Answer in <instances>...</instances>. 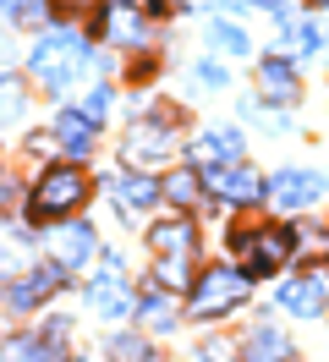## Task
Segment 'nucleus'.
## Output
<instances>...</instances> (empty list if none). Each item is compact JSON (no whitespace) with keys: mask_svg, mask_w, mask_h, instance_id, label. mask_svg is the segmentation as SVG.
<instances>
[{"mask_svg":"<svg viewBox=\"0 0 329 362\" xmlns=\"http://www.w3.org/2000/svg\"><path fill=\"white\" fill-rule=\"evenodd\" d=\"M247 302V274L241 269H203L187 286V308H192V318H225L231 308H241Z\"/></svg>","mask_w":329,"mask_h":362,"instance_id":"obj_1","label":"nucleus"},{"mask_svg":"<svg viewBox=\"0 0 329 362\" xmlns=\"http://www.w3.org/2000/svg\"><path fill=\"white\" fill-rule=\"evenodd\" d=\"M88 198V176L77 170V165H50L39 176V187H33V198H28V209L39 214V220H61V214H71V209H83Z\"/></svg>","mask_w":329,"mask_h":362,"instance_id":"obj_2","label":"nucleus"},{"mask_svg":"<svg viewBox=\"0 0 329 362\" xmlns=\"http://www.w3.org/2000/svg\"><path fill=\"white\" fill-rule=\"evenodd\" d=\"M149 247L159 252V286H187V264L197 252V226L192 220H165V226L149 230Z\"/></svg>","mask_w":329,"mask_h":362,"instance_id":"obj_3","label":"nucleus"},{"mask_svg":"<svg viewBox=\"0 0 329 362\" xmlns=\"http://www.w3.org/2000/svg\"><path fill=\"white\" fill-rule=\"evenodd\" d=\"M83 55H88V45H83V33H44L39 45H33V55H28V66H33V77H44L50 88H61V83H71L77 71H83Z\"/></svg>","mask_w":329,"mask_h":362,"instance_id":"obj_4","label":"nucleus"},{"mask_svg":"<svg viewBox=\"0 0 329 362\" xmlns=\"http://www.w3.org/2000/svg\"><path fill=\"white\" fill-rule=\"evenodd\" d=\"M231 247H236L241 258V274L253 280V274H275L291 258V247H296V236L285 226H263V230H236L231 236Z\"/></svg>","mask_w":329,"mask_h":362,"instance_id":"obj_5","label":"nucleus"},{"mask_svg":"<svg viewBox=\"0 0 329 362\" xmlns=\"http://www.w3.org/2000/svg\"><path fill=\"white\" fill-rule=\"evenodd\" d=\"M324 176H313V170H280V176L263 181V198H269V209H313L318 198H324Z\"/></svg>","mask_w":329,"mask_h":362,"instance_id":"obj_6","label":"nucleus"},{"mask_svg":"<svg viewBox=\"0 0 329 362\" xmlns=\"http://www.w3.org/2000/svg\"><path fill=\"white\" fill-rule=\"evenodd\" d=\"M203 187H209L214 198H225V204H236V209L253 204V198L263 192V181L253 176L241 159H231V165H203Z\"/></svg>","mask_w":329,"mask_h":362,"instance_id":"obj_7","label":"nucleus"},{"mask_svg":"<svg viewBox=\"0 0 329 362\" xmlns=\"http://www.w3.org/2000/svg\"><path fill=\"white\" fill-rule=\"evenodd\" d=\"M171 148H175L171 127H149V121H137V127L127 132V148H121V159H127L132 170H154L159 159H171Z\"/></svg>","mask_w":329,"mask_h":362,"instance_id":"obj_8","label":"nucleus"},{"mask_svg":"<svg viewBox=\"0 0 329 362\" xmlns=\"http://www.w3.org/2000/svg\"><path fill=\"white\" fill-rule=\"evenodd\" d=\"M275 302H280L285 313H296V318H318V313H324V280H318V274H302V280H285Z\"/></svg>","mask_w":329,"mask_h":362,"instance_id":"obj_9","label":"nucleus"},{"mask_svg":"<svg viewBox=\"0 0 329 362\" xmlns=\"http://www.w3.org/2000/svg\"><path fill=\"white\" fill-rule=\"evenodd\" d=\"M88 308H93V313H105V318L132 313V296H127V286H121V264H110V269L88 286Z\"/></svg>","mask_w":329,"mask_h":362,"instance_id":"obj_10","label":"nucleus"},{"mask_svg":"<svg viewBox=\"0 0 329 362\" xmlns=\"http://www.w3.org/2000/svg\"><path fill=\"white\" fill-rule=\"evenodd\" d=\"M93 132H99V121L88 110H61L55 115V143H61L71 159H83L88 148H93Z\"/></svg>","mask_w":329,"mask_h":362,"instance_id":"obj_11","label":"nucleus"},{"mask_svg":"<svg viewBox=\"0 0 329 362\" xmlns=\"http://www.w3.org/2000/svg\"><path fill=\"white\" fill-rule=\"evenodd\" d=\"M61 264L55 269H39V274H28V280H11V291H6V302L17 308V313H33V308H44V296L61 286Z\"/></svg>","mask_w":329,"mask_h":362,"instance_id":"obj_12","label":"nucleus"},{"mask_svg":"<svg viewBox=\"0 0 329 362\" xmlns=\"http://www.w3.org/2000/svg\"><path fill=\"white\" fill-rule=\"evenodd\" d=\"M241 159V132L236 127H214V132H203L192 143V165H231Z\"/></svg>","mask_w":329,"mask_h":362,"instance_id":"obj_13","label":"nucleus"},{"mask_svg":"<svg viewBox=\"0 0 329 362\" xmlns=\"http://www.w3.org/2000/svg\"><path fill=\"white\" fill-rule=\"evenodd\" d=\"M88 252H93V230H88L83 220H71V226L55 236V264L71 274V269H83V264H88Z\"/></svg>","mask_w":329,"mask_h":362,"instance_id":"obj_14","label":"nucleus"},{"mask_svg":"<svg viewBox=\"0 0 329 362\" xmlns=\"http://www.w3.org/2000/svg\"><path fill=\"white\" fill-rule=\"evenodd\" d=\"M99 33L115 39V45H149V23L137 11H127V6H110L105 17H99Z\"/></svg>","mask_w":329,"mask_h":362,"instance_id":"obj_15","label":"nucleus"},{"mask_svg":"<svg viewBox=\"0 0 329 362\" xmlns=\"http://www.w3.org/2000/svg\"><path fill=\"white\" fill-rule=\"evenodd\" d=\"M285 357H291V340L280 329H269V324H258L253 335L241 340V362H285Z\"/></svg>","mask_w":329,"mask_h":362,"instance_id":"obj_16","label":"nucleus"},{"mask_svg":"<svg viewBox=\"0 0 329 362\" xmlns=\"http://www.w3.org/2000/svg\"><path fill=\"white\" fill-rule=\"evenodd\" d=\"M0 362H61V346L44 335H11L0 346Z\"/></svg>","mask_w":329,"mask_h":362,"instance_id":"obj_17","label":"nucleus"},{"mask_svg":"<svg viewBox=\"0 0 329 362\" xmlns=\"http://www.w3.org/2000/svg\"><path fill=\"white\" fill-rule=\"evenodd\" d=\"M132 308H137V318H143V324H154V329H171V324H175V308H171V296H165V286H159V280H149V291L137 296Z\"/></svg>","mask_w":329,"mask_h":362,"instance_id":"obj_18","label":"nucleus"},{"mask_svg":"<svg viewBox=\"0 0 329 362\" xmlns=\"http://www.w3.org/2000/svg\"><path fill=\"white\" fill-rule=\"evenodd\" d=\"M258 88L269 93V99H296V77H291V61H263Z\"/></svg>","mask_w":329,"mask_h":362,"instance_id":"obj_19","label":"nucleus"},{"mask_svg":"<svg viewBox=\"0 0 329 362\" xmlns=\"http://www.w3.org/2000/svg\"><path fill=\"white\" fill-rule=\"evenodd\" d=\"M110 362H159V351L143 335H115L110 340Z\"/></svg>","mask_w":329,"mask_h":362,"instance_id":"obj_20","label":"nucleus"},{"mask_svg":"<svg viewBox=\"0 0 329 362\" xmlns=\"http://www.w3.org/2000/svg\"><path fill=\"white\" fill-rule=\"evenodd\" d=\"M209 45L225 49V55H253V39H247V28H236V23H214V28H209Z\"/></svg>","mask_w":329,"mask_h":362,"instance_id":"obj_21","label":"nucleus"},{"mask_svg":"<svg viewBox=\"0 0 329 362\" xmlns=\"http://www.w3.org/2000/svg\"><path fill=\"white\" fill-rule=\"evenodd\" d=\"M115 192H121L132 209H149L154 198H159V181H154V176H121V181H115Z\"/></svg>","mask_w":329,"mask_h":362,"instance_id":"obj_22","label":"nucleus"},{"mask_svg":"<svg viewBox=\"0 0 329 362\" xmlns=\"http://www.w3.org/2000/svg\"><path fill=\"white\" fill-rule=\"evenodd\" d=\"M22 115H28V93H22V83L0 77V121H22Z\"/></svg>","mask_w":329,"mask_h":362,"instance_id":"obj_23","label":"nucleus"},{"mask_svg":"<svg viewBox=\"0 0 329 362\" xmlns=\"http://www.w3.org/2000/svg\"><path fill=\"white\" fill-rule=\"evenodd\" d=\"M159 192H165L171 204L192 209V198H197V165H192V170H181V176H171V181H165V187H159Z\"/></svg>","mask_w":329,"mask_h":362,"instance_id":"obj_24","label":"nucleus"},{"mask_svg":"<svg viewBox=\"0 0 329 362\" xmlns=\"http://www.w3.org/2000/svg\"><path fill=\"white\" fill-rule=\"evenodd\" d=\"M0 11H6L11 23H39V17H44V0H0Z\"/></svg>","mask_w":329,"mask_h":362,"instance_id":"obj_25","label":"nucleus"},{"mask_svg":"<svg viewBox=\"0 0 329 362\" xmlns=\"http://www.w3.org/2000/svg\"><path fill=\"white\" fill-rule=\"evenodd\" d=\"M197 77H203V88H225V66H219V61H203Z\"/></svg>","mask_w":329,"mask_h":362,"instance_id":"obj_26","label":"nucleus"},{"mask_svg":"<svg viewBox=\"0 0 329 362\" xmlns=\"http://www.w3.org/2000/svg\"><path fill=\"white\" fill-rule=\"evenodd\" d=\"M110 110V88H93V99H88V115H93V121H99V115Z\"/></svg>","mask_w":329,"mask_h":362,"instance_id":"obj_27","label":"nucleus"},{"mask_svg":"<svg viewBox=\"0 0 329 362\" xmlns=\"http://www.w3.org/2000/svg\"><path fill=\"white\" fill-rule=\"evenodd\" d=\"M318 39H324V45H329V17H324V23H318Z\"/></svg>","mask_w":329,"mask_h":362,"instance_id":"obj_28","label":"nucleus"},{"mask_svg":"<svg viewBox=\"0 0 329 362\" xmlns=\"http://www.w3.org/2000/svg\"><path fill=\"white\" fill-rule=\"evenodd\" d=\"M318 6H324V0H318Z\"/></svg>","mask_w":329,"mask_h":362,"instance_id":"obj_29","label":"nucleus"}]
</instances>
